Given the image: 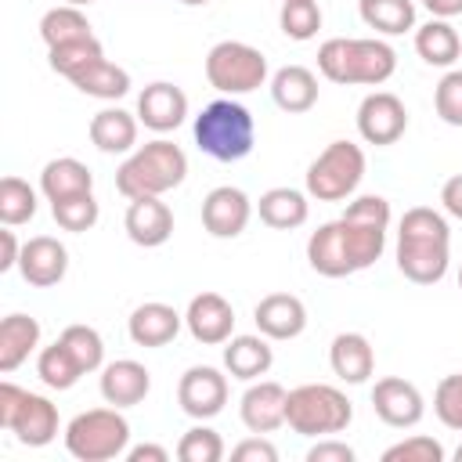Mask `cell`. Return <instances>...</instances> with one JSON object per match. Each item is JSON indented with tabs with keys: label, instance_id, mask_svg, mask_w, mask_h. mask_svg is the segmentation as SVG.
I'll use <instances>...</instances> for the list:
<instances>
[{
	"label": "cell",
	"instance_id": "1",
	"mask_svg": "<svg viewBox=\"0 0 462 462\" xmlns=\"http://www.w3.org/2000/svg\"><path fill=\"white\" fill-rule=\"evenodd\" d=\"M386 249V227L361 224L350 217L328 220L307 238V263L321 278H346L372 267Z\"/></svg>",
	"mask_w": 462,
	"mask_h": 462
},
{
	"label": "cell",
	"instance_id": "2",
	"mask_svg": "<svg viewBox=\"0 0 462 462\" xmlns=\"http://www.w3.org/2000/svg\"><path fill=\"white\" fill-rule=\"evenodd\" d=\"M451 263V227L444 213L411 206L397 224V271L415 285H437Z\"/></svg>",
	"mask_w": 462,
	"mask_h": 462
},
{
	"label": "cell",
	"instance_id": "3",
	"mask_svg": "<svg viewBox=\"0 0 462 462\" xmlns=\"http://www.w3.org/2000/svg\"><path fill=\"white\" fill-rule=\"evenodd\" d=\"M318 72L339 87H379L397 72V51L375 36H332L318 47Z\"/></svg>",
	"mask_w": 462,
	"mask_h": 462
},
{
	"label": "cell",
	"instance_id": "4",
	"mask_svg": "<svg viewBox=\"0 0 462 462\" xmlns=\"http://www.w3.org/2000/svg\"><path fill=\"white\" fill-rule=\"evenodd\" d=\"M188 177V155L180 144L155 137L141 148H134L123 166L116 170V191L123 199H144V195H166Z\"/></svg>",
	"mask_w": 462,
	"mask_h": 462
},
{
	"label": "cell",
	"instance_id": "5",
	"mask_svg": "<svg viewBox=\"0 0 462 462\" xmlns=\"http://www.w3.org/2000/svg\"><path fill=\"white\" fill-rule=\"evenodd\" d=\"M191 134H195V144L209 159H217V162H238L256 144V119L235 97H217V101H209L195 116Z\"/></svg>",
	"mask_w": 462,
	"mask_h": 462
},
{
	"label": "cell",
	"instance_id": "6",
	"mask_svg": "<svg viewBox=\"0 0 462 462\" xmlns=\"http://www.w3.org/2000/svg\"><path fill=\"white\" fill-rule=\"evenodd\" d=\"M354 419V404L343 390L328 383H303L289 390L285 401V426L300 437H332L343 433Z\"/></svg>",
	"mask_w": 462,
	"mask_h": 462
},
{
	"label": "cell",
	"instance_id": "7",
	"mask_svg": "<svg viewBox=\"0 0 462 462\" xmlns=\"http://www.w3.org/2000/svg\"><path fill=\"white\" fill-rule=\"evenodd\" d=\"M130 444V422L119 415V408H90L79 411L65 426V451L79 462H108L126 455Z\"/></svg>",
	"mask_w": 462,
	"mask_h": 462
},
{
	"label": "cell",
	"instance_id": "8",
	"mask_svg": "<svg viewBox=\"0 0 462 462\" xmlns=\"http://www.w3.org/2000/svg\"><path fill=\"white\" fill-rule=\"evenodd\" d=\"M0 426L25 448H43L58 437V408L43 393H29L11 379L0 383Z\"/></svg>",
	"mask_w": 462,
	"mask_h": 462
},
{
	"label": "cell",
	"instance_id": "9",
	"mask_svg": "<svg viewBox=\"0 0 462 462\" xmlns=\"http://www.w3.org/2000/svg\"><path fill=\"white\" fill-rule=\"evenodd\" d=\"M206 79H209L213 90H220L227 97L249 94V90H256V87L267 83V58L253 43L220 40L206 54Z\"/></svg>",
	"mask_w": 462,
	"mask_h": 462
},
{
	"label": "cell",
	"instance_id": "10",
	"mask_svg": "<svg viewBox=\"0 0 462 462\" xmlns=\"http://www.w3.org/2000/svg\"><path fill=\"white\" fill-rule=\"evenodd\" d=\"M365 177V152L354 141H332L307 166V195L318 202H343Z\"/></svg>",
	"mask_w": 462,
	"mask_h": 462
},
{
	"label": "cell",
	"instance_id": "11",
	"mask_svg": "<svg viewBox=\"0 0 462 462\" xmlns=\"http://www.w3.org/2000/svg\"><path fill=\"white\" fill-rule=\"evenodd\" d=\"M404 130H408V108L397 94H390V90L365 94V101L357 105V134L365 144L386 148V144L401 141Z\"/></svg>",
	"mask_w": 462,
	"mask_h": 462
},
{
	"label": "cell",
	"instance_id": "12",
	"mask_svg": "<svg viewBox=\"0 0 462 462\" xmlns=\"http://www.w3.org/2000/svg\"><path fill=\"white\" fill-rule=\"evenodd\" d=\"M177 404L199 422L220 415L227 404V375H220L213 365H191L177 383Z\"/></svg>",
	"mask_w": 462,
	"mask_h": 462
},
{
	"label": "cell",
	"instance_id": "13",
	"mask_svg": "<svg viewBox=\"0 0 462 462\" xmlns=\"http://www.w3.org/2000/svg\"><path fill=\"white\" fill-rule=\"evenodd\" d=\"M372 408L375 415L393 426V430H408V426H419L422 415H426V401L419 393L415 383L401 379V375H383L375 379L372 386Z\"/></svg>",
	"mask_w": 462,
	"mask_h": 462
},
{
	"label": "cell",
	"instance_id": "14",
	"mask_svg": "<svg viewBox=\"0 0 462 462\" xmlns=\"http://www.w3.org/2000/svg\"><path fill=\"white\" fill-rule=\"evenodd\" d=\"M249 217H253V202L242 188L220 184L202 199V227L213 238H238L249 227Z\"/></svg>",
	"mask_w": 462,
	"mask_h": 462
},
{
	"label": "cell",
	"instance_id": "15",
	"mask_svg": "<svg viewBox=\"0 0 462 462\" xmlns=\"http://www.w3.org/2000/svg\"><path fill=\"white\" fill-rule=\"evenodd\" d=\"M184 325L195 343L220 346L235 332V307L220 292H199V296H191V303L184 310Z\"/></svg>",
	"mask_w": 462,
	"mask_h": 462
},
{
	"label": "cell",
	"instance_id": "16",
	"mask_svg": "<svg viewBox=\"0 0 462 462\" xmlns=\"http://www.w3.org/2000/svg\"><path fill=\"white\" fill-rule=\"evenodd\" d=\"M123 227L130 235L134 245L144 249H159L170 242L173 235V209L162 202V195H144V199H130Z\"/></svg>",
	"mask_w": 462,
	"mask_h": 462
},
{
	"label": "cell",
	"instance_id": "17",
	"mask_svg": "<svg viewBox=\"0 0 462 462\" xmlns=\"http://www.w3.org/2000/svg\"><path fill=\"white\" fill-rule=\"evenodd\" d=\"M137 119L155 134H170L188 119V94L166 79H155L137 94Z\"/></svg>",
	"mask_w": 462,
	"mask_h": 462
},
{
	"label": "cell",
	"instance_id": "18",
	"mask_svg": "<svg viewBox=\"0 0 462 462\" xmlns=\"http://www.w3.org/2000/svg\"><path fill=\"white\" fill-rule=\"evenodd\" d=\"M285 401H289V390L282 383H271V379L256 383L253 379V386L238 401L242 426L249 433H274L278 426H285Z\"/></svg>",
	"mask_w": 462,
	"mask_h": 462
},
{
	"label": "cell",
	"instance_id": "19",
	"mask_svg": "<svg viewBox=\"0 0 462 462\" xmlns=\"http://www.w3.org/2000/svg\"><path fill=\"white\" fill-rule=\"evenodd\" d=\"M18 271H22V278H25L29 285L51 289V285H58V282L65 278V271H69V249H65L58 238H51V235H36V238H29V242L22 245Z\"/></svg>",
	"mask_w": 462,
	"mask_h": 462
},
{
	"label": "cell",
	"instance_id": "20",
	"mask_svg": "<svg viewBox=\"0 0 462 462\" xmlns=\"http://www.w3.org/2000/svg\"><path fill=\"white\" fill-rule=\"evenodd\" d=\"M253 321L267 339H296L307 328V307L292 292H271L256 303Z\"/></svg>",
	"mask_w": 462,
	"mask_h": 462
},
{
	"label": "cell",
	"instance_id": "21",
	"mask_svg": "<svg viewBox=\"0 0 462 462\" xmlns=\"http://www.w3.org/2000/svg\"><path fill=\"white\" fill-rule=\"evenodd\" d=\"M101 397L108 401V404H116V408H134V404H141L144 397H148V390H152V372L141 365V361H134V357H119V361H112V365H105L101 368Z\"/></svg>",
	"mask_w": 462,
	"mask_h": 462
},
{
	"label": "cell",
	"instance_id": "22",
	"mask_svg": "<svg viewBox=\"0 0 462 462\" xmlns=\"http://www.w3.org/2000/svg\"><path fill=\"white\" fill-rule=\"evenodd\" d=\"M180 325H184V314H177L170 303L148 300V303L134 307V314L126 321V332L137 346H166L170 339H177Z\"/></svg>",
	"mask_w": 462,
	"mask_h": 462
},
{
	"label": "cell",
	"instance_id": "23",
	"mask_svg": "<svg viewBox=\"0 0 462 462\" xmlns=\"http://www.w3.org/2000/svg\"><path fill=\"white\" fill-rule=\"evenodd\" d=\"M274 365V350H271V339L260 332V336H231L224 343V368L231 379H242V383H253L260 375H267Z\"/></svg>",
	"mask_w": 462,
	"mask_h": 462
},
{
	"label": "cell",
	"instance_id": "24",
	"mask_svg": "<svg viewBox=\"0 0 462 462\" xmlns=\"http://www.w3.org/2000/svg\"><path fill=\"white\" fill-rule=\"evenodd\" d=\"M318 76L307 69V65H282L274 76H271V97L282 112L289 116H300V112H310L318 105Z\"/></svg>",
	"mask_w": 462,
	"mask_h": 462
},
{
	"label": "cell",
	"instance_id": "25",
	"mask_svg": "<svg viewBox=\"0 0 462 462\" xmlns=\"http://www.w3.org/2000/svg\"><path fill=\"white\" fill-rule=\"evenodd\" d=\"M137 112H126V108H101L94 119H90V126H87V134H90V144L97 148V152H105V155H126V152H134V144H137Z\"/></svg>",
	"mask_w": 462,
	"mask_h": 462
},
{
	"label": "cell",
	"instance_id": "26",
	"mask_svg": "<svg viewBox=\"0 0 462 462\" xmlns=\"http://www.w3.org/2000/svg\"><path fill=\"white\" fill-rule=\"evenodd\" d=\"M328 365L336 372V379L343 383H368V375L375 372V350L368 343V336L361 332H339L328 346Z\"/></svg>",
	"mask_w": 462,
	"mask_h": 462
},
{
	"label": "cell",
	"instance_id": "27",
	"mask_svg": "<svg viewBox=\"0 0 462 462\" xmlns=\"http://www.w3.org/2000/svg\"><path fill=\"white\" fill-rule=\"evenodd\" d=\"M40 191H43L47 202H61V199L94 191V173H90V166H83L79 159L61 155V159H51V162L40 170Z\"/></svg>",
	"mask_w": 462,
	"mask_h": 462
},
{
	"label": "cell",
	"instance_id": "28",
	"mask_svg": "<svg viewBox=\"0 0 462 462\" xmlns=\"http://www.w3.org/2000/svg\"><path fill=\"white\" fill-rule=\"evenodd\" d=\"M256 213H260V220H263L267 227H274V231H296V227L307 224L310 202H307V195L296 191V188H267V191L260 195V202H256Z\"/></svg>",
	"mask_w": 462,
	"mask_h": 462
},
{
	"label": "cell",
	"instance_id": "29",
	"mask_svg": "<svg viewBox=\"0 0 462 462\" xmlns=\"http://www.w3.org/2000/svg\"><path fill=\"white\" fill-rule=\"evenodd\" d=\"M40 346V321L32 314H7L0 321V372L11 375Z\"/></svg>",
	"mask_w": 462,
	"mask_h": 462
},
{
	"label": "cell",
	"instance_id": "30",
	"mask_svg": "<svg viewBox=\"0 0 462 462\" xmlns=\"http://www.w3.org/2000/svg\"><path fill=\"white\" fill-rule=\"evenodd\" d=\"M415 51L426 65H437V69H451L462 54V40L458 32L451 29L448 18H430L426 25L415 29Z\"/></svg>",
	"mask_w": 462,
	"mask_h": 462
},
{
	"label": "cell",
	"instance_id": "31",
	"mask_svg": "<svg viewBox=\"0 0 462 462\" xmlns=\"http://www.w3.org/2000/svg\"><path fill=\"white\" fill-rule=\"evenodd\" d=\"M72 87L87 97H97V101H119L130 94V72L108 58L87 65L79 76H72Z\"/></svg>",
	"mask_w": 462,
	"mask_h": 462
},
{
	"label": "cell",
	"instance_id": "32",
	"mask_svg": "<svg viewBox=\"0 0 462 462\" xmlns=\"http://www.w3.org/2000/svg\"><path fill=\"white\" fill-rule=\"evenodd\" d=\"M357 14L368 29L383 36H401L415 29V4L411 0H357Z\"/></svg>",
	"mask_w": 462,
	"mask_h": 462
},
{
	"label": "cell",
	"instance_id": "33",
	"mask_svg": "<svg viewBox=\"0 0 462 462\" xmlns=\"http://www.w3.org/2000/svg\"><path fill=\"white\" fill-rule=\"evenodd\" d=\"M94 36L90 32V22L79 7L72 4H61V7H51L43 18H40V40L47 47H61V43H72V40H87Z\"/></svg>",
	"mask_w": 462,
	"mask_h": 462
},
{
	"label": "cell",
	"instance_id": "34",
	"mask_svg": "<svg viewBox=\"0 0 462 462\" xmlns=\"http://www.w3.org/2000/svg\"><path fill=\"white\" fill-rule=\"evenodd\" d=\"M36 188L14 173H7L0 180V224L4 227H18V224H29L36 217Z\"/></svg>",
	"mask_w": 462,
	"mask_h": 462
},
{
	"label": "cell",
	"instance_id": "35",
	"mask_svg": "<svg viewBox=\"0 0 462 462\" xmlns=\"http://www.w3.org/2000/svg\"><path fill=\"white\" fill-rule=\"evenodd\" d=\"M36 375H40L43 386H51V390H72V386L79 383L83 368H79L76 357L65 350V343L54 339L51 346L40 350V357H36Z\"/></svg>",
	"mask_w": 462,
	"mask_h": 462
},
{
	"label": "cell",
	"instance_id": "36",
	"mask_svg": "<svg viewBox=\"0 0 462 462\" xmlns=\"http://www.w3.org/2000/svg\"><path fill=\"white\" fill-rule=\"evenodd\" d=\"M105 58V47L97 36H87V40H72V43H61V47H47V61L54 72H61L65 79L79 76L87 65L101 61Z\"/></svg>",
	"mask_w": 462,
	"mask_h": 462
},
{
	"label": "cell",
	"instance_id": "37",
	"mask_svg": "<svg viewBox=\"0 0 462 462\" xmlns=\"http://www.w3.org/2000/svg\"><path fill=\"white\" fill-rule=\"evenodd\" d=\"M278 25L289 40L296 43H307L318 36L321 29V7L318 0H282V11H278Z\"/></svg>",
	"mask_w": 462,
	"mask_h": 462
},
{
	"label": "cell",
	"instance_id": "38",
	"mask_svg": "<svg viewBox=\"0 0 462 462\" xmlns=\"http://www.w3.org/2000/svg\"><path fill=\"white\" fill-rule=\"evenodd\" d=\"M58 339H61L65 350L76 357V365L83 368V375L105 368V339H101L97 328H90V325H69Z\"/></svg>",
	"mask_w": 462,
	"mask_h": 462
},
{
	"label": "cell",
	"instance_id": "39",
	"mask_svg": "<svg viewBox=\"0 0 462 462\" xmlns=\"http://www.w3.org/2000/svg\"><path fill=\"white\" fill-rule=\"evenodd\" d=\"M51 213L58 220L61 231H72V235H83L97 224L101 217V206L94 199V191H83V195H72V199H61V202H51Z\"/></svg>",
	"mask_w": 462,
	"mask_h": 462
},
{
	"label": "cell",
	"instance_id": "40",
	"mask_svg": "<svg viewBox=\"0 0 462 462\" xmlns=\"http://www.w3.org/2000/svg\"><path fill=\"white\" fill-rule=\"evenodd\" d=\"M224 440L217 430L209 426H191L180 440H177V458L180 462H220L224 458Z\"/></svg>",
	"mask_w": 462,
	"mask_h": 462
},
{
	"label": "cell",
	"instance_id": "41",
	"mask_svg": "<svg viewBox=\"0 0 462 462\" xmlns=\"http://www.w3.org/2000/svg\"><path fill=\"white\" fill-rule=\"evenodd\" d=\"M433 108H437L440 123L462 126V69H451L440 76V83L433 90Z\"/></svg>",
	"mask_w": 462,
	"mask_h": 462
},
{
	"label": "cell",
	"instance_id": "42",
	"mask_svg": "<svg viewBox=\"0 0 462 462\" xmlns=\"http://www.w3.org/2000/svg\"><path fill=\"white\" fill-rule=\"evenodd\" d=\"M433 411L448 430L462 433V375H444L433 390Z\"/></svg>",
	"mask_w": 462,
	"mask_h": 462
},
{
	"label": "cell",
	"instance_id": "43",
	"mask_svg": "<svg viewBox=\"0 0 462 462\" xmlns=\"http://www.w3.org/2000/svg\"><path fill=\"white\" fill-rule=\"evenodd\" d=\"M383 462H444V448H440V440L415 433L401 444H390L383 451Z\"/></svg>",
	"mask_w": 462,
	"mask_h": 462
},
{
	"label": "cell",
	"instance_id": "44",
	"mask_svg": "<svg viewBox=\"0 0 462 462\" xmlns=\"http://www.w3.org/2000/svg\"><path fill=\"white\" fill-rule=\"evenodd\" d=\"M343 217L361 220V224H375V227H390V217L393 213H390V202L383 195H357V199L346 202Z\"/></svg>",
	"mask_w": 462,
	"mask_h": 462
},
{
	"label": "cell",
	"instance_id": "45",
	"mask_svg": "<svg viewBox=\"0 0 462 462\" xmlns=\"http://www.w3.org/2000/svg\"><path fill=\"white\" fill-rule=\"evenodd\" d=\"M231 458L235 462H278V448L263 433H253L249 440H242V444L231 448Z\"/></svg>",
	"mask_w": 462,
	"mask_h": 462
},
{
	"label": "cell",
	"instance_id": "46",
	"mask_svg": "<svg viewBox=\"0 0 462 462\" xmlns=\"http://www.w3.org/2000/svg\"><path fill=\"white\" fill-rule=\"evenodd\" d=\"M307 462H354V448L343 444V440L325 437V440H318V444L307 451Z\"/></svg>",
	"mask_w": 462,
	"mask_h": 462
},
{
	"label": "cell",
	"instance_id": "47",
	"mask_svg": "<svg viewBox=\"0 0 462 462\" xmlns=\"http://www.w3.org/2000/svg\"><path fill=\"white\" fill-rule=\"evenodd\" d=\"M440 206H444L455 220H462V173H455V177L444 180V188H440Z\"/></svg>",
	"mask_w": 462,
	"mask_h": 462
},
{
	"label": "cell",
	"instance_id": "48",
	"mask_svg": "<svg viewBox=\"0 0 462 462\" xmlns=\"http://www.w3.org/2000/svg\"><path fill=\"white\" fill-rule=\"evenodd\" d=\"M18 256H22V245H18L14 231H11V227H4V231H0V271L18 267Z\"/></svg>",
	"mask_w": 462,
	"mask_h": 462
},
{
	"label": "cell",
	"instance_id": "49",
	"mask_svg": "<svg viewBox=\"0 0 462 462\" xmlns=\"http://www.w3.org/2000/svg\"><path fill=\"white\" fill-rule=\"evenodd\" d=\"M126 458L130 462H166L170 451L159 444H137V448H126Z\"/></svg>",
	"mask_w": 462,
	"mask_h": 462
},
{
	"label": "cell",
	"instance_id": "50",
	"mask_svg": "<svg viewBox=\"0 0 462 462\" xmlns=\"http://www.w3.org/2000/svg\"><path fill=\"white\" fill-rule=\"evenodd\" d=\"M422 7L433 18H455V14H462V0H422Z\"/></svg>",
	"mask_w": 462,
	"mask_h": 462
},
{
	"label": "cell",
	"instance_id": "51",
	"mask_svg": "<svg viewBox=\"0 0 462 462\" xmlns=\"http://www.w3.org/2000/svg\"><path fill=\"white\" fill-rule=\"evenodd\" d=\"M65 4H72V7H87V4H94V0H65Z\"/></svg>",
	"mask_w": 462,
	"mask_h": 462
},
{
	"label": "cell",
	"instance_id": "52",
	"mask_svg": "<svg viewBox=\"0 0 462 462\" xmlns=\"http://www.w3.org/2000/svg\"><path fill=\"white\" fill-rule=\"evenodd\" d=\"M180 4H188V7H202V4H209V0H180Z\"/></svg>",
	"mask_w": 462,
	"mask_h": 462
},
{
	"label": "cell",
	"instance_id": "53",
	"mask_svg": "<svg viewBox=\"0 0 462 462\" xmlns=\"http://www.w3.org/2000/svg\"><path fill=\"white\" fill-rule=\"evenodd\" d=\"M455 462H462V444H458V448H455Z\"/></svg>",
	"mask_w": 462,
	"mask_h": 462
},
{
	"label": "cell",
	"instance_id": "54",
	"mask_svg": "<svg viewBox=\"0 0 462 462\" xmlns=\"http://www.w3.org/2000/svg\"><path fill=\"white\" fill-rule=\"evenodd\" d=\"M458 289H462V267H458Z\"/></svg>",
	"mask_w": 462,
	"mask_h": 462
}]
</instances>
